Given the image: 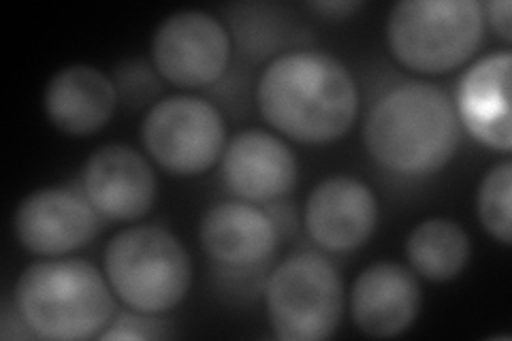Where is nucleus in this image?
<instances>
[{
	"label": "nucleus",
	"mask_w": 512,
	"mask_h": 341,
	"mask_svg": "<svg viewBox=\"0 0 512 341\" xmlns=\"http://www.w3.org/2000/svg\"><path fill=\"white\" fill-rule=\"evenodd\" d=\"M256 105L276 133L297 143L327 145L355 126L359 86L340 58L301 47L278 54L263 69Z\"/></svg>",
	"instance_id": "nucleus-1"
},
{
	"label": "nucleus",
	"mask_w": 512,
	"mask_h": 341,
	"mask_svg": "<svg viewBox=\"0 0 512 341\" xmlns=\"http://www.w3.org/2000/svg\"><path fill=\"white\" fill-rule=\"evenodd\" d=\"M363 143L380 169L399 177H427L455 158L461 124L451 96L440 86L404 81L372 105Z\"/></svg>",
	"instance_id": "nucleus-2"
},
{
	"label": "nucleus",
	"mask_w": 512,
	"mask_h": 341,
	"mask_svg": "<svg viewBox=\"0 0 512 341\" xmlns=\"http://www.w3.org/2000/svg\"><path fill=\"white\" fill-rule=\"evenodd\" d=\"M30 333L47 341L99 339L114 320L116 299L105 273L84 258H41L30 263L13 292Z\"/></svg>",
	"instance_id": "nucleus-3"
},
{
	"label": "nucleus",
	"mask_w": 512,
	"mask_h": 341,
	"mask_svg": "<svg viewBox=\"0 0 512 341\" xmlns=\"http://www.w3.org/2000/svg\"><path fill=\"white\" fill-rule=\"evenodd\" d=\"M391 56L408 71L444 75L466 64L485 37L483 3L402 0L387 18Z\"/></svg>",
	"instance_id": "nucleus-4"
},
{
	"label": "nucleus",
	"mask_w": 512,
	"mask_h": 341,
	"mask_svg": "<svg viewBox=\"0 0 512 341\" xmlns=\"http://www.w3.org/2000/svg\"><path fill=\"white\" fill-rule=\"evenodd\" d=\"M105 278L135 312L163 316L188 295L192 263L182 241L163 226L137 224L116 233L105 248Z\"/></svg>",
	"instance_id": "nucleus-5"
},
{
	"label": "nucleus",
	"mask_w": 512,
	"mask_h": 341,
	"mask_svg": "<svg viewBox=\"0 0 512 341\" xmlns=\"http://www.w3.org/2000/svg\"><path fill=\"white\" fill-rule=\"evenodd\" d=\"M265 314L284 341H323L344 316V282L327 256L301 250L286 256L265 284Z\"/></svg>",
	"instance_id": "nucleus-6"
},
{
	"label": "nucleus",
	"mask_w": 512,
	"mask_h": 341,
	"mask_svg": "<svg viewBox=\"0 0 512 341\" xmlns=\"http://www.w3.org/2000/svg\"><path fill=\"white\" fill-rule=\"evenodd\" d=\"M141 141L160 169L192 177L210 171L227 148V126L205 99L173 94L156 101L141 122Z\"/></svg>",
	"instance_id": "nucleus-7"
},
{
	"label": "nucleus",
	"mask_w": 512,
	"mask_h": 341,
	"mask_svg": "<svg viewBox=\"0 0 512 341\" xmlns=\"http://www.w3.org/2000/svg\"><path fill=\"white\" fill-rule=\"evenodd\" d=\"M150 54L156 73L184 90L216 84L231 62V35L216 15L199 9L175 11L158 24Z\"/></svg>",
	"instance_id": "nucleus-8"
},
{
	"label": "nucleus",
	"mask_w": 512,
	"mask_h": 341,
	"mask_svg": "<svg viewBox=\"0 0 512 341\" xmlns=\"http://www.w3.org/2000/svg\"><path fill=\"white\" fill-rule=\"evenodd\" d=\"M13 233L20 246L35 256H64L99 233V211L84 192L67 186H47L30 192L13 214Z\"/></svg>",
	"instance_id": "nucleus-9"
},
{
	"label": "nucleus",
	"mask_w": 512,
	"mask_h": 341,
	"mask_svg": "<svg viewBox=\"0 0 512 341\" xmlns=\"http://www.w3.org/2000/svg\"><path fill=\"white\" fill-rule=\"evenodd\" d=\"M303 222L320 250L333 254L365 246L378 226V199L370 184L352 175H331L306 199Z\"/></svg>",
	"instance_id": "nucleus-10"
},
{
	"label": "nucleus",
	"mask_w": 512,
	"mask_h": 341,
	"mask_svg": "<svg viewBox=\"0 0 512 341\" xmlns=\"http://www.w3.org/2000/svg\"><path fill=\"white\" fill-rule=\"evenodd\" d=\"M82 192L99 216L131 222L150 214L158 197V182L141 152L131 145L109 143L84 162Z\"/></svg>",
	"instance_id": "nucleus-11"
},
{
	"label": "nucleus",
	"mask_w": 512,
	"mask_h": 341,
	"mask_svg": "<svg viewBox=\"0 0 512 341\" xmlns=\"http://www.w3.org/2000/svg\"><path fill=\"white\" fill-rule=\"evenodd\" d=\"M222 180L237 199L269 203L286 197L297 184V156L284 139L246 128L237 133L222 152Z\"/></svg>",
	"instance_id": "nucleus-12"
},
{
	"label": "nucleus",
	"mask_w": 512,
	"mask_h": 341,
	"mask_svg": "<svg viewBox=\"0 0 512 341\" xmlns=\"http://www.w3.org/2000/svg\"><path fill=\"white\" fill-rule=\"evenodd\" d=\"M423 290L416 273L393 261L365 267L350 288V314L357 329L376 339L406 333L421 314Z\"/></svg>",
	"instance_id": "nucleus-13"
},
{
	"label": "nucleus",
	"mask_w": 512,
	"mask_h": 341,
	"mask_svg": "<svg viewBox=\"0 0 512 341\" xmlns=\"http://www.w3.org/2000/svg\"><path fill=\"white\" fill-rule=\"evenodd\" d=\"M510 50L478 58L459 79L453 101L459 124L489 150L508 154L510 135Z\"/></svg>",
	"instance_id": "nucleus-14"
},
{
	"label": "nucleus",
	"mask_w": 512,
	"mask_h": 341,
	"mask_svg": "<svg viewBox=\"0 0 512 341\" xmlns=\"http://www.w3.org/2000/svg\"><path fill=\"white\" fill-rule=\"evenodd\" d=\"M116 107V84L92 64H69L56 71L43 90L45 118L71 137L99 133L114 118Z\"/></svg>",
	"instance_id": "nucleus-15"
},
{
	"label": "nucleus",
	"mask_w": 512,
	"mask_h": 341,
	"mask_svg": "<svg viewBox=\"0 0 512 341\" xmlns=\"http://www.w3.org/2000/svg\"><path fill=\"white\" fill-rule=\"evenodd\" d=\"M201 248L227 267H254L276 252L278 226L250 201H222L205 211L199 224Z\"/></svg>",
	"instance_id": "nucleus-16"
},
{
	"label": "nucleus",
	"mask_w": 512,
	"mask_h": 341,
	"mask_svg": "<svg viewBox=\"0 0 512 341\" xmlns=\"http://www.w3.org/2000/svg\"><path fill=\"white\" fill-rule=\"evenodd\" d=\"M410 269L429 282H451L468 267L472 241L461 224L451 218H427L406 237Z\"/></svg>",
	"instance_id": "nucleus-17"
},
{
	"label": "nucleus",
	"mask_w": 512,
	"mask_h": 341,
	"mask_svg": "<svg viewBox=\"0 0 512 341\" xmlns=\"http://www.w3.org/2000/svg\"><path fill=\"white\" fill-rule=\"evenodd\" d=\"M510 190H512V162L502 160L493 165L476 192V214L487 235L502 246H510L512 222H510Z\"/></svg>",
	"instance_id": "nucleus-18"
},
{
	"label": "nucleus",
	"mask_w": 512,
	"mask_h": 341,
	"mask_svg": "<svg viewBox=\"0 0 512 341\" xmlns=\"http://www.w3.org/2000/svg\"><path fill=\"white\" fill-rule=\"evenodd\" d=\"M175 333L169 322L160 320L154 314L124 312L107 324V329L99 335L101 341L111 339H171Z\"/></svg>",
	"instance_id": "nucleus-19"
},
{
	"label": "nucleus",
	"mask_w": 512,
	"mask_h": 341,
	"mask_svg": "<svg viewBox=\"0 0 512 341\" xmlns=\"http://www.w3.org/2000/svg\"><path fill=\"white\" fill-rule=\"evenodd\" d=\"M512 5L510 0H489V3H483V13H485V22L491 24V28L498 32L500 39L510 43L512 41V18H510Z\"/></svg>",
	"instance_id": "nucleus-20"
},
{
	"label": "nucleus",
	"mask_w": 512,
	"mask_h": 341,
	"mask_svg": "<svg viewBox=\"0 0 512 341\" xmlns=\"http://www.w3.org/2000/svg\"><path fill=\"white\" fill-rule=\"evenodd\" d=\"M365 7V3H357V0H316V3H308L310 11H316L318 15H325L329 20H344L350 18L352 13H357Z\"/></svg>",
	"instance_id": "nucleus-21"
}]
</instances>
